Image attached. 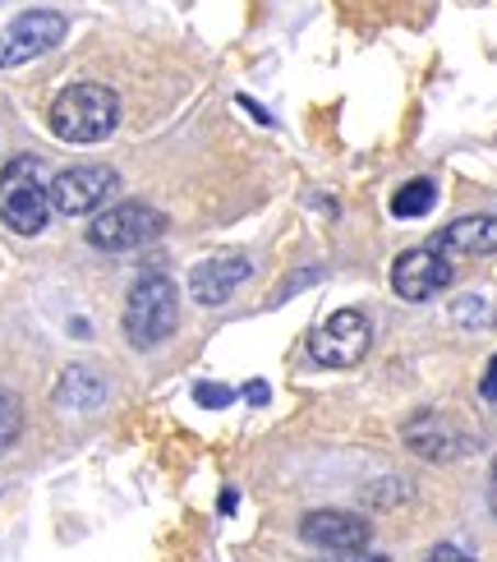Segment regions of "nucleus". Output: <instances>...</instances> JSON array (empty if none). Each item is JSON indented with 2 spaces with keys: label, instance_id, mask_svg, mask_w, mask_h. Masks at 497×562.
<instances>
[{
  "label": "nucleus",
  "instance_id": "obj_1",
  "mask_svg": "<svg viewBox=\"0 0 497 562\" xmlns=\"http://www.w3.org/2000/svg\"><path fill=\"white\" fill-rule=\"evenodd\" d=\"M46 121L60 144H102L121 125V98L106 83H69L52 102Z\"/></svg>",
  "mask_w": 497,
  "mask_h": 562
},
{
  "label": "nucleus",
  "instance_id": "obj_2",
  "mask_svg": "<svg viewBox=\"0 0 497 562\" xmlns=\"http://www.w3.org/2000/svg\"><path fill=\"white\" fill-rule=\"evenodd\" d=\"M176 323H180L176 281L166 272H144L134 281L129 300H125V337H129V346L153 350V346H161L166 337L176 333Z\"/></svg>",
  "mask_w": 497,
  "mask_h": 562
},
{
  "label": "nucleus",
  "instance_id": "obj_3",
  "mask_svg": "<svg viewBox=\"0 0 497 562\" xmlns=\"http://www.w3.org/2000/svg\"><path fill=\"white\" fill-rule=\"evenodd\" d=\"M0 217L19 236H37L52 222V194L42 180V161L37 157H14L0 171Z\"/></svg>",
  "mask_w": 497,
  "mask_h": 562
},
{
  "label": "nucleus",
  "instance_id": "obj_4",
  "mask_svg": "<svg viewBox=\"0 0 497 562\" xmlns=\"http://www.w3.org/2000/svg\"><path fill=\"white\" fill-rule=\"evenodd\" d=\"M161 231H166V217L157 213V207L129 199V203H115V207H106V213H98V222L88 226V245L102 249V254H125V249L157 240Z\"/></svg>",
  "mask_w": 497,
  "mask_h": 562
},
{
  "label": "nucleus",
  "instance_id": "obj_5",
  "mask_svg": "<svg viewBox=\"0 0 497 562\" xmlns=\"http://www.w3.org/2000/svg\"><path fill=\"white\" fill-rule=\"evenodd\" d=\"M369 346H373V327L360 310H337L331 314L314 341H309V356L327 369H350V364H360L369 356Z\"/></svg>",
  "mask_w": 497,
  "mask_h": 562
},
{
  "label": "nucleus",
  "instance_id": "obj_6",
  "mask_svg": "<svg viewBox=\"0 0 497 562\" xmlns=\"http://www.w3.org/2000/svg\"><path fill=\"white\" fill-rule=\"evenodd\" d=\"M115 190H121V176H115L111 167H69L46 184L52 213H60V217H83V213H92V207H102Z\"/></svg>",
  "mask_w": 497,
  "mask_h": 562
},
{
  "label": "nucleus",
  "instance_id": "obj_7",
  "mask_svg": "<svg viewBox=\"0 0 497 562\" xmlns=\"http://www.w3.org/2000/svg\"><path fill=\"white\" fill-rule=\"evenodd\" d=\"M65 42V14L56 10H23L19 19H10V29L0 33V65H23L46 56L52 46Z\"/></svg>",
  "mask_w": 497,
  "mask_h": 562
},
{
  "label": "nucleus",
  "instance_id": "obj_8",
  "mask_svg": "<svg viewBox=\"0 0 497 562\" xmlns=\"http://www.w3.org/2000/svg\"><path fill=\"white\" fill-rule=\"evenodd\" d=\"M452 272L456 268L447 254H438L433 245H419V249H406L392 263V291L400 300H429V295L452 286Z\"/></svg>",
  "mask_w": 497,
  "mask_h": 562
},
{
  "label": "nucleus",
  "instance_id": "obj_9",
  "mask_svg": "<svg viewBox=\"0 0 497 562\" xmlns=\"http://www.w3.org/2000/svg\"><path fill=\"white\" fill-rule=\"evenodd\" d=\"M249 272H253V263L245 254H212V259H203L189 272V295H194V304H203V310H222L249 281Z\"/></svg>",
  "mask_w": 497,
  "mask_h": 562
},
{
  "label": "nucleus",
  "instance_id": "obj_10",
  "mask_svg": "<svg viewBox=\"0 0 497 562\" xmlns=\"http://www.w3.org/2000/svg\"><path fill=\"white\" fill-rule=\"evenodd\" d=\"M400 438H406V448H410L415 457H423V461H456V457H465V448H470V438H465L447 415H438V411L410 415L406 429H400Z\"/></svg>",
  "mask_w": 497,
  "mask_h": 562
},
{
  "label": "nucleus",
  "instance_id": "obj_11",
  "mask_svg": "<svg viewBox=\"0 0 497 562\" xmlns=\"http://www.w3.org/2000/svg\"><path fill=\"white\" fill-rule=\"evenodd\" d=\"M300 535L318 549H331V553H354V549H369L373 540V526L354 512H337V507H323V512H309L300 521Z\"/></svg>",
  "mask_w": 497,
  "mask_h": 562
},
{
  "label": "nucleus",
  "instance_id": "obj_12",
  "mask_svg": "<svg viewBox=\"0 0 497 562\" xmlns=\"http://www.w3.org/2000/svg\"><path fill=\"white\" fill-rule=\"evenodd\" d=\"M429 245L438 254H447V259H484V254H497V217H488V213L461 217L447 231H438Z\"/></svg>",
  "mask_w": 497,
  "mask_h": 562
},
{
  "label": "nucleus",
  "instance_id": "obj_13",
  "mask_svg": "<svg viewBox=\"0 0 497 562\" xmlns=\"http://www.w3.org/2000/svg\"><path fill=\"white\" fill-rule=\"evenodd\" d=\"M102 396H106V387H102L98 373L75 364V369H65V379H60V387H56V406L83 415V411H92V406H102Z\"/></svg>",
  "mask_w": 497,
  "mask_h": 562
},
{
  "label": "nucleus",
  "instance_id": "obj_14",
  "mask_svg": "<svg viewBox=\"0 0 497 562\" xmlns=\"http://www.w3.org/2000/svg\"><path fill=\"white\" fill-rule=\"evenodd\" d=\"M433 203H438L433 180H410L392 194V217H423V213H433Z\"/></svg>",
  "mask_w": 497,
  "mask_h": 562
},
{
  "label": "nucleus",
  "instance_id": "obj_15",
  "mask_svg": "<svg viewBox=\"0 0 497 562\" xmlns=\"http://www.w3.org/2000/svg\"><path fill=\"white\" fill-rule=\"evenodd\" d=\"M19 429H23V406H19V396L0 392V452H5L10 442L19 438Z\"/></svg>",
  "mask_w": 497,
  "mask_h": 562
},
{
  "label": "nucleus",
  "instance_id": "obj_16",
  "mask_svg": "<svg viewBox=\"0 0 497 562\" xmlns=\"http://www.w3.org/2000/svg\"><path fill=\"white\" fill-rule=\"evenodd\" d=\"M452 318L465 323V327H488V323H493V310H488L484 295H465V300L452 304Z\"/></svg>",
  "mask_w": 497,
  "mask_h": 562
},
{
  "label": "nucleus",
  "instance_id": "obj_17",
  "mask_svg": "<svg viewBox=\"0 0 497 562\" xmlns=\"http://www.w3.org/2000/svg\"><path fill=\"white\" fill-rule=\"evenodd\" d=\"M194 402L217 411V406H230V402H235V392H230V387H217V383H203V387L194 392Z\"/></svg>",
  "mask_w": 497,
  "mask_h": 562
},
{
  "label": "nucleus",
  "instance_id": "obj_18",
  "mask_svg": "<svg viewBox=\"0 0 497 562\" xmlns=\"http://www.w3.org/2000/svg\"><path fill=\"white\" fill-rule=\"evenodd\" d=\"M423 562H479V558H470L456 544H438V549H429V558H423Z\"/></svg>",
  "mask_w": 497,
  "mask_h": 562
},
{
  "label": "nucleus",
  "instance_id": "obj_19",
  "mask_svg": "<svg viewBox=\"0 0 497 562\" xmlns=\"http://www.w3.org/2000/svg\"><path fill=\"white\" fill-rule=\"evenodd\" d=\"M323 562H392L387 553H369V549H354V553H331Z\"/></svg>",
  "mask_w": 497,
  "mask_h": 562
},
{
  "label": "nucleus",
  "instance_id": "obj_20",
  "mask_svg": "<svg viewBox=\"0 0 497 562\" xmlns=\"http://www.w3.org/2000/svg\"><path fill=\"white\" fill-rule=\"evenodd\" d=\"M484 402H497V356H493V364H488V373H484Z\"/></svg>",
  "mask_w": 497,
  "mask_h": 562
},
{
  "label": "nucleus",
  "instance_id": "obj_21",
  "mask_svg": "<svg viewBox=\"0 0 497 562\" xmlns=\"http://www.w3.org/2000/svg\"><path fill=\"white\" fill-rule=\"evenodd\" d=\"M488 512L497 517V457H493V480H488Z\"/></svg>",
  "mask_w": 497,
  "mask_h": 562
},
{
  "label": "nucleus",
  "instance_id": "obj_22",
  "mask_svg": "<svg viewBox=\"0 0 497 562\" xmlns=\"http://www.w3.org/2000/svg\"><path fill=\"white\" fill-rule=\"evenodd\" d=\"M249 402H253V406H263V402H268V387H263V383H253V387H249Z\"/></svg>",
  "mask_w": 497,
  "mask_h": 562
}]
</instances>
